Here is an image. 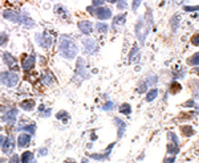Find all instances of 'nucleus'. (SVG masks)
I'll return each mask as SVG.
<instances>
[{
	"label": "nucleus",
	"mask_w": 199,
	"mask_h": 163,
	"mask_svg": "<svg viewBox=\"0 0 199 163\" xmlns=\"http://www.w3.org/2000/svg\"><path fill=\"white\" fill-rule=\"evenodd\" d=\"M59 49H60V53L63 57L68 60H72L74 57L77 56V52H78V48L72 39H69L68 36H63L60 39V45H59Z\"/></svg>",
	"instance_id": "obj_1"
},
{
	"label": "nucleus",
	"mask_w": 199,
	"mask_h": 163,
	"mask_svg": "<svg viewBox=\"0 0 199 163\" xmlns=\"http://www.w3.org/2000/svg\"><path fill=\"white\" fill-rule=\"evenodd\" d=\"M0 81L8 88H13L19 82V76L13 72H2L0 73Z\"/></svg>",
	"instance_id": "obj_2"
},
{
	"label": "nucleus",
	"mask_w": 199,
	"mask_h": 163,
	"mask_svg": "<svg viewBox=\"0 0 199 163\" xmlns=\"http://www.w3.org/2000/svg\"><path fill=\"white\" fill-rule=\"evenodd\" d=\"M88 11H89L93 16H96L97 19H100V20H108V19L112 17V12H110V10H108V8H105V7H97L96 10H93V8H88Z\"/></svg>",
	"instance_id": "obj_3"
},
{
	"label": "nucleus",
	"mask_w": 199,
	"mask_h": 163,
	"mask_svg": "<svg viewBox=\"0 0 199 163\" xmlns=\"http://www.w3.org/2000/svg\"><path fill=\"white\" fill-rule=\"evenodd\" d=\"M82 45H84V52L86 55H94L98 51V44L94 40H92V39H84Z\"/></svg>",
	"instance_id": "obj_4"
},
{
	"label": "nucleus",
	"mask_w": 199,
	"mask_h": 163,
	"mask_svg": "<svg viewBox=\"0 0 199 163\" xmlns=\"http://www.w3.org/2000/svg\"><path fill=\"white\" fill-rule=\"evenodd\" d=\"M35 39H36L37 44L41 48H49L52 45V41H53L52 36H49V35H47V33H37Z\"/></svg>",
	"instance_id": "obj_5"
},
{
	"label": "nucleus",
	"mask_w": 199,
	"mask_h": 163,
	"mask_svg": "<svg viewBox=\"0 0 199 163\" xmlns=\"http://www.w3.org/2000/svg\"><path fill=\"white\" fill-rule=\"evenodd\" d=\"M3 16H4V19L11 20L12 23H20V19H21V14H19V12H16V11H12V10L4 11Z\"/></svg>",
	"instance_id": "obj_6"
},
{
	"label": "nucleus",
	"mask_w": 199,
	"mask_h": 163,
	"mask_svg": "<svg viewBox=\"0 0 199 163\" xmlns=\"http://www.w3.org/2000/svg\"><path fill=\"white\" fill-rule=\"evenodd\" d=\"M2 150H3L4 154H11V153H13V150H15V139H13L12 135L8 137V138H6Z\"/></svg>",
	"instance_id": "obj_7"
},
{
	"label": "nucleus",
	"mask_w": 199,
	"mask_h": 163,
	"mask_svg": "<svg viewBox=\"0 0 199 163\" xmlns=\"http://www.w3.org/2000/svg\"><path fill=\"white\" fill-rule=\"evenodd\" d=\"M82 64H84V60H82V59H78V60H77L76 77H77V78H81V80H84V78H88V77H89V74L86 73V69H85V67H82Z\"/></svg>",
	"instance_id": "obj_8"
},
{
	"label": "nucleus",
	"mask_w": 199,
	"mask_h": 163,
	"mask_svg": "<svg viewBox=\"0 0 199 163\" xmlns=\"http://www.w3.org/2000/svg\"><path fill=\"white\" fill-rule=\"evenodd\" d=\"M78 29L81 31L84 35L88 36V35H90L93 32V24L88 20H81V21H78Z\"/></svg>",
	"instance_id": "obj_9"
},
{
	"label": "nucleus",
	"mask_w": 199,
	"mask_h": 163,
	"mask_svg": "<svg viewBox=\"0 0 199 163\" xmlns=\"http://www.w3.org/2000/svg\"><path fill=\"white\" fill-rule=\"evenodd\" d=\"M169 139H171L170 141V143H169V153H171V154H176L178 153V138H176V135L174 134V133H169Z\"/></svg>",
	"instance_id": "obj_10"
},
{
	"label": "nucleus",
	"mask_w": 199,
	"mask_h": 163,
	"mask_svg": "<svg viewBox=\"0 0 199 163\" xmlns=\"http://www.w3.org/2000/svg\"><path fill=\"white\" fill-rule=\"evenodd\" d=\"M16 116H17V110L16 109H12L10 110L7 114H4V117H3V120L6 121L8 125H13V123L16 122Z\"/></svg>",
	"instance_id": "obj_11"
},
{
	"label": "nucleus",
	"mask_w": 199,
	"mask_h": 163,
	"mask_svg": "<svg viewBox=\"0 0 199 163\" xmlns=\"http://www.w3.org/2000/svg\"><path fill=\"white\" fill-rule=\"evenodd\" d=\"M20 24H23L24 27H27V28H33V27H35V21L31 19L29 15L27 14V12H23V14H21Z\"/></svg>",
	"instance_id": "obj_12"
},
{
	"label": "nucleus",
	"mask_w": 199,
	"mask_h": 163,
	"mask_svg": "<svg viewBox=\"0 0 199 163\" xmlns=\"http://www.w3.org/2000/svg\"><path fill=\"white\" fill-rule=\"evenodd\" d=\"M29 142H31V137L25 133H21L19 135V138H17V146H19L20 149L27 147L29 145Z\"/></svg>",
	"instance_id": "obj_13"
},
{
	"label": "nucleus",
	"mask_w": 199,
	"mask_h": 163,
	"mask_svg": "<svg viewBox=\"0 0 199 163\" xmlns=\"http://www.w3.org/2000/svg\"><path fill=\"white\" fill-rule=\"evenodd\" d=\"M35 106H36V101L35 100H24L20 102V108L25 110V112H32Z\"/></svg>",
	"instance_id": "obj_14"
},
{
	"label": "nucleus",
	"mask_w": 199,
	"mask_h": 163,
	"mask_svg": "<svg viewBox=\"0 0 199 163\" xmlns=\"http://www.w3.org/2000/svg\"><path fill=\"white\" fill-rule=\"evenodd\" d=\"M35 63H36V57H35L33 55H31L28 59L23 61V64H21V65H23L24 70H29V69H32L35 67Z\"/></svg>",
	"instance_id": "obj_15"
},
{
	"label": "nucleus",
	"mask_w": 199,
	"mask_h": 163,
	"mask_svg": "<svg viewBox=\"0 0 199 163\" xmlns=\"http://www.w3.org/2000/svg\"><path fill=\"white\" fill-rule=\"evenodd\" d=\"M114 122H116V125L118 126V138H121L125 133V129H126V123L123 122L122 120H119V118H114Z\"/></svg>",
	"instance_id": "obj_16"
},
{
	"label": "nucleus",
	"mask_w": 199,
	"mask_h": 163,
	"mask_svg": "<svg viewBox=\"0 0 199 163\" xmlns=\"http://www.w3.org/2000/svg\"><path fill=\"white\" fill-rule=\"evenodd\" d=\"M3 60H4V63H6L8 67H15V64H16V59L13 57L11 53H4L3 55Z\"/></svg>",
	"instance_id": "obj_17"
},
{
	"label": "nucleus",
	"mask_w": 199,
	"mask_h": 163,
	"mask_svg": "<svg viewBox=\"0 0 199 163\" xmlns=\"http://www.w3.org/2000/svg\"><path fill=\"white\" fill-rule=\"evenodd\" d=\"M179 23H180V15H179V14H175L174 16L171 17V20H170V25H171V29H172V31H175L176 28H178Z\"/></svg>",
	"instance_id": "obj_18"
},
{
	"label": "nucleus",
	"mask_w": 199,
	"mask_h": 163,
	"mask_svg": "<svg viewBox=\"0 0 199 163\" xmlns=\"http://www.w3.org/2000/svg\"><path fill=\"white\" fill-rule=\"evenodd\" d=\"M33 161V153L32 151H24L21 154V163H29Z\"/></svg>",
	"instance_id": "obj_19"
},
{
	"label": "nucleus",
	"mask_w": 199,
	"mask_h": 163,
	"mask_svg": "<svg viewBox=\"0 0 199 163\" xmlns=\"http://www.w3.org/2000/svg\"><path fill=\"white\" fill-rule=\"evenodd\" d=\"M125 20H126V16L125 15H118L117 17H114V20H113V27L114 28H117L118 25H123L125 24Z\"/></svg>",
	"instance_id": "obj_20"
},
{
	"label": "nucleus",
	"mask_w": 199,
	"mask_h": 163,
	"mask_svg": "<svg viewBox=\"0 0 199 163\" xmlns=\"http://www.w3.org/2000/svg\"><path fill=\"white\" fill-rule=\"evenodd\" d=\"M56 118H57V120H60L63 123H66L69 121V114L66 112H64V110H61V112H59L56 114Z\"/></svg>",
	"instance_id": "obj_21"
},
{
	"label": "nucleus",
	"mask_w": 199,
	"mask_h": 163,
	"mask_svg": "<svg viewBox=\"0 0 199 163\" xmlns=\"http://www.w3.org/2000/svg\"><path fill=\"white\" fill-rule=\"evenodd\" d=\"M41 80H43V82L45 84V85H51V84L55 82V77H53L51 73H45V74H43Z\"/></svg>",
	"instance_id": "obj_22"
},
{
	"label": "nucleus",
	"mask_w": 199,
	"mask_h": 163,
	"mask_svg": "<svg viewBox=\"0 0 199 163\" xmlns=\"http://www.w3.org/2000/svg\"><path fill=\"white\" fill-rule=\"evenodd\" d=\"M20 130H23V131H28L29 134H35V131H36V126L32 125V123H29V125H25L23 127H20Z\"/></svg>",
	"instance_id": "obj_23"
},
{
	"label": "nucleus",
	"mask_w": 199,
	"mask_h": 163,
	"mask_svg": "<svg viewBox=\"0 0 199 163\" xmlns=\"http://www.w3.org/2000/svg\"><path fill=\"white\" fill-rule=\"evenodd\" d=\"M119 112H121L122 114H126V116H127V114L131 113V106L129 104H122L121 106H119Z\"/></svg>",
	"instance_id": "obj_24"
},
{
	"label": "nucleus",
	"mask_w": 199,
	"mask_h": 163,
	"mask_svg": "<svg viewBox=\"0 0 199 163\" xmlns=\"http://www.w3.org/2000/svg\"><path fill=\"white\" fill-rule=\"evenodd\" d=\"M157 96H158V90H157V89H151V90H149L147 96H146V101H147V102H150V101L155 100V97H157Z\"/></svg>",
	"instance_id": "obj_25"
},
{
	"label": "nucleus",
	"mask_w": 199,
	"mask_h": 163,
	"mask_svg": "<svg viewBox=\"0 0 199 163\" xmlns=\"http://www.w3.org/2000/svg\"><path fill=\"white\" fill-rule=\"evenodd\" d=\"M180 131H182L183 135H186V137H190L194 134V129L191 126H182L180 127Z\"/></svg>",
	"instance_id": "obj_26"
},
{
	"label": "nucleus",
	"mask_w": 199,
	"mask_h": 163,
	"mask_svg": "<svg viewBox=\"0 0 199 163\" xmlns=\"http://www.w3.org/2000/svg\"><path fill=\"white\" fill-rule=\"evenodd\" d=\"M96 31H98L100 33H105V32H108V25L105 23H98V24H96Z\"/></svg>",
	"instance_id": "obj_27"
},
{
	"label": "nucleus",
	"mask_w": 199,
	"mask_h": 163,
	"mask_svg": "<svg viewBox=\"0 0 199 163\" xmlns=\"http://www.w3.org/2000/svg\"><path fill=\"white\" fill-rule=\"evenodd\" d=\"M182 89V86H180V84H178V82H172L171 84V86H170V92L172 94H175V93H178V92Z\"/></svg>",
	"instance_id": "obj_28"
},
{
	"label": "nucleus",
	"mask_w": 199,
	"mask_h": 163,
	"mask_svg": "<svg viewBox=\"0 0 199 163\" xmlns=\"http://www.w3.org/2000/svg\"><path fill=\"white\" fill-rule=\"evenodd\" d=\"M55 12H56L57 15H60V16H66V10H65L63 6H60V4L55 7Z\"/></svg>",
	"instance_id": "obj_29"
},
{
	"label": "nucleus",
	"mask_w": 199,
	"mask_h": 163,
	"mask_svg": "<svg viewBox=\"0 0 199 163\" xmlns=\"http://www.w3.org/2000/svg\"><path fill=\"white\" fill-rule=\"evenodd\" d=\"M189 64H191V65H199V52H197V53L193 55V57L189 60Z\"/></svg>",
	"instance_id": "obj_30"
},
{
	"label": "nucleus",
	"mask_w": 199,
	"mask_h": 163,
	"mask_svg": "<svg viewBox=\"0 0 199 163\" xmlns=\"http://www.w3.org/2000/svg\"><path fill=\"white\" fill-rule=\"evenodd\" d=\"M117 8L119 11H122V10H125V8H127V2L126 0H117Z\"/></svg>",
	"instance_id": "obj_31"
},
{
	"label": "nucleus",
	"mask_w": 199,
	"mask_h": 163,
	"mask_svg": "<svg viewBox=\"0 0 199 163\" xmlns=\"http://www.w3.org/2000/svg\"><path fill=\"white\" fill-rule=\"evenodd\" d=\"M7 41H8V35L6 32H2L0 33V47L6 45Z\"/></svg>",
	"instance_id": "obj_32"
},
{
	"label": "nucleus",
	"mask_w": 199,
	"mask_h": 163,
	"mask_svg": "<svg viewBox=\"0 0 199 163\" xmlns=\"http://www.w3.org/2000/svg\"><path fill=\"white\" fill-rule=\"evenodd\" d=\"M135 53H138V48H137V47H134V48H133V49L130 51V53H129V63H131V61L135 59V57H134Z\"/></svg>",
	"instance_id": "obj_33"
},
{
	"label": "nucleus",
	"mask_w": 199,
	"mask_h": 163,
	"mask_svg": "<svg viewBox=\"0 0 199 163\" xmlns=\"http://www.w3.org/2000/svg\"><path fill=\"white\" fill-rule=\"evenodd\" d=\"M146 89H147V84H146V82H141L139 86H138V89H137V92H138V93H143V92H146Z\"/></svg>",
	"instance_id": "obj_34"
},
{
	"label": "nucleus",
	"mask_w": 199,
	"mask_h": 163,
	"mask_svg": "<svg viewBox=\"0 0 199 163\" xmlns=\"http://www.w3.org/2000/svg\"><path fill=\"white\" fill-rule=\"evenodd\" d=\"M191 44L193 45H195V47H199V33L194 35V36L191 37Z\"/></svg>",
	"instance_id": "obj_35"
},
{
	"label": "nucleus",
	"mask_w": 199,
	"mask_h": 163,
	"mask_svg": "<svg viewBox=\"0 0 199 163\" xmlns=\"http://www.w3.org/2000/svg\"><path fill=\"white\" fill-rule=\"evenodd\" d=\"M19 155L17 154H13V155L10 158V161H8V163H19Z\"/></svg>",
	"instance_id": "obj_36"
},
{
	"label": "nucleus",
	"mask_w": 199,
	"mask_h": 163,
	"mask_svg": "<svg viewBox=\"0 0 199 163\" xmlns=\"http://www.w3.org/2000/svg\"><path fill=\"white\" fill-rule=\"evenodd\" d=\"M184 11H187V12L199 11V6H194V7H190V6H184Z\"/></svg>",
	"instance_id": "obj_37"
},
{
	"label": "nucleus",
	"mask_w": 199,
	"mask_h": 163,
	"mask_svg": "<svg viewBox=\"0 0 199 163\" xmlns=\"http://www.w3.org/2000/svg\"><path fill=\"white\" fill-rule=\"evenodd\" d=\"M114 108V104L112 102V101H108L105 105H104V110H112Z\"/></svg>",
	"instance_id": "obj_38"
},
{
	"label": "nucleus",
	"mask_w": 199,
	"mask_h": 163,
	"mask_svg": "<svg viewBox=\"0 0 199 163\" xmlns=\"http://www.w3.org/2000/svg\"><path fill=\"white\" fill-rule=\"evenodd\" d=\"M141 2H142V0H134V2H133V6H131L133 11H137V8L141 6Z\"/></svg>",
	"instance_id": "obj_39"
},
{
	"label": "nucleus",
	"mask_w": 199,
	"mask_h": 163,
	"mask_svg": "<svg viewBox=\"0 0 199 163\" xmlns=\"http://www.w3.org/2000/svg\"><path fill=\"white\" fill-rule=\"evenodd\" d=\"M105 0H93V7H100L101 4H104Z\"/></svg>",
	"instance_id": "obj_40"
},
{
	"label": "nucleus",
	"mask_w": 199,
	"mask_h": 163,
	"mask_svg": "<svg viewBox=\"0 0 199 163\" xmlns=\"http://www.w3.org/2000/svg\"><path fill=\"white\" fill-rule=\"evenodd\" d=\"M39 154H40V155H41V157H45L47 154H48V150H47V147L40 149V150H39Z\"/></svg>",
	"instance_id": "obj_41"
},
{
	"label": "nucleus",
	"mask_w": 199,
	"mask_h": 163,
	"mask_svg": "<svg viewBox=\"0 0 199 163\" xmlns=\"http://www.w3.org/2000/svg\"><path fill=\"white\" fill-rule=\"evenodd\" d=\"M40 114H41L43 117H48V116H49V114H51V109H47L45 112H41Z\"/></svg>",
	"instance_id": "obj_42"
},
{
	"label": "nucleus",
	"mask_w": 199,
	"mask_h": 163,
	"mask_svg": "<svg viewBox=\"0 0 199 163\" xmlns=\"http://www.w3.org/2000/svg\"><path fill=\"white\" fill-rule=\"evenodd\" d=\"M174 159H175L174 157H171V158H167V159H165V162H163V163H172V162H174Z\"/></svg>",
	"instance_id": "obj_43"
},
{
	"label": "nucleus",
	"mask_w": 199,
	"mask_h": 163,
	"mask_svg": "<svg viewBox=\"0 0 199 163\" xmlns=\"http://www.w3.org/2000/svg\"><path fill=\"white\" fill-rule=\"evenodd\" d=\"M4 141H6V137L0 135V147H3V145H4Z\"/></svg>",
	"instance_id": "obj_44"
},
{
	"label": "nucleus",
	"mask_w": 199,
	"mask_h": 163,
	"mask_svg": "<svg viewBox=\"0 0 199 163\" xmlns=\"http://www.w3.org/2000/svg\"><path fill=\"white\" fill-rule=\"evenodd\" d=\"M64 163H76V161L72 159V158H68V159H65Z\"/></svg>",
	"instance_id": "obj_45"
},
{
	"label": "nucleus",
	"mask_w": 199,
	"mask_h": 163,
	"mask_svg": "<svg viewBox=\"0 0 199 163\" xmlns=\"http://www.w3.org/2000/svg\"><path fill=\"white\" fill-rule=\"evenodd\" d=\"M184 106H194V102H193V101H189V102L184 104Z\"/></svg>",
	"instance_id": "obj_46"
},
{
	"label": "nucleus",
	"mask_w": 199,
	"mask_h": 163,
	"mask_svg": "<svg viewBox=\"0 0 199 163\" xmlns=\"http://www.w3.org/2000/svg\"><path fill=\"white\" fill-rule=\"evenodd\" d=\"M81 163H89V161H88V159H85V158H84V159H82V162Z\"/></svg>",
	"instance_id": "obj_47"
},
{
	"label": "nucleus",
	"mask_w": 199,
	"mask_h": 163,
	"mask_svg": "<svg viewBox=\"0 0 199 163\" xmlns=\"http://www.w3.org/2000/svg\"><path fill=\"white\" fill-rule=\"evenodd\" d=\"M108 2H110V3H116L117 0H108Z\"/></svg>",
	"instance_id": "obj_48"
},
{
	"label": "nucleus",
	"mask_w": 199,
	"mask_h": 163,
	"mask_svg": "<svg viewBox=\"0 0 199 163\" xmlns=\"http://www.w3.org/2000/svg\"><path fill=\"white\" fill-rule=\"evenodd\" d=\"M29 163H36V161H32V162H29Z\"/></svg>",
	"instance_id": "obj_49"
},
{
	"label": "nucleus",
	"mask_w": 199,
	"mask_h": 163,
	"mask_svg": "<svg viewBox=\"0 0 199 163\" xmlns=\"http://www.w3.org/2000/svg\"><path fill=\"white\" fill-rule=\"evenodd\" d=\"M0 131H2V126H0Z\"/></svg>",
	"instance_id": "obj_50"
}]
</instances>
